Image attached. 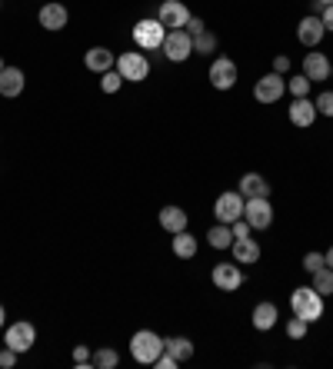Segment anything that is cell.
Instances as JSON below:
<instances>
[{
    "label": "cell",
    "mask_w": 333,
    "mask_h": 369,
    "mask_svg": "<svg viewBox=\"0 0 333 369\" xmlns=\"http://www.w3.org/2000/svg\"><path fill=\"white\" fill-rule=\"evenodd\" d=\"M160 353H164V340H160L154 330H141V333H133V336H130V356L137 359V363L154 366Z\"/></svg>",
    "instance_id": "1"
},
{
    "label": "cell",
    "mask_w": 333,
    "mask_h": 369,
    "mask_svg": "<svg viewBox=\"0 0 333 369\" xmlns=\"http://www.w3.org/2000/svg\"><path fill=\"white\" fill-rule=\"evenodd\" d=\"M290 309H294V316L313 323V319L323 316V296L313 286H300V290L290 293Z\"/></svg>",
    "instance_id": "2"
},
{
    "label": "cell",
    "mask_w": 333,
    "mask_h": 369,
    "mask_svg": "<svg viewBox=\"0 0 333 369\" xmlns=\"http://www.w3.org/2000/svg\"><path fill=\"white\" fill-rule=\"evenodd\" d=\"M117 74L124 76V80H130V83H141L150 74V64H147V57L141 51H127L117 57Z\"/></svg>",
    "instance_id": "3"
},
{
    "label": "cell",
    "mask_w": 333,
    "mask_h": 369,
    "mask_svg": "<svg viewBox=\"0 0 333 369\" xmlns=\"http://www.w3.org/2000/svg\"><path fill=\"white\" fill-rule=\"evenodd\" d=\"M164 37H166V27L150 17V20H141V24L133 27V40H137V47L141 51H160L164 47Z\"/></svg>",
    "instance_id": "4"
},
{
    "label": "cell",
    "mask_w": 333,
    "mask_h": 369,
    "mask_svg": "<svg viewBox=\"0 0 333 369\" xmlns=\"http://www.w3.org/2000/svg\"><path fill=\"white\" fill-rule=\"evenodd\" d=\"M164 57L166 60H174V64H183L187 57L193 53V37L187 34V30H166V37H164Z\"/></svg>",
    "instance_id": "5"
},
{
    "label": "cell",
    "mask_w": 333,
    "mask_h": 369,
    "mask_svg": "<svg viewBox=\"0 0 333 369\" xmlns=\"http://www.w3.org/2000/svg\"><path fill=\"white\" fill-rule=\"evenodd\" d=\"M244 220L250 223V229H267L273 223V203H270V196H250L244 203Z\"/></svg>",
    "instance_id": "6"
},
{
    "label": "cell",
    "mask_w": 333,
    "mask_h": 369,
    "mask_svg": "<svg viewBox=\"0 0 333 369\" xmlns=\"http://www.w3.org/2000/svg\"><path fill=\"white\" fill-rule=\"evenodd\" d=\"M37 343V330H34V323H27V319H17L13 326H7V343L13 353H27V349H34Z\"/></svg>",
    "instance_id": "7"
},
{
    "label": "cell",
    "mask_w": 333,
    "mask_h": 369,
    "mask_svg": "<svg viewBox=\"0 0 333 369\" xmlns=\"http://www.w3.org/2000/svg\"><path fill=\"white\" fill-rule=\"evenodd\" d=\"M214 213H217L220 223H237V220L244 217V196L240 193H220L217 203H214Z\"/></svg>",
    "instance_id": "8"
},
{
    "label": "cell",
    "mask_w": 333,
    "mask_h": 369,
    "mask_svg": "<svg viewBox=\"0 0 333 369\" xmlns=\"http://www.w3.org/2000/svg\"><path fill=\"white\" fill-rule=\"evenodd\" d=\"M283 93H287V80H283L280 74L260 76V80H256V87H254V97L260 103H277Z\"/></svg>",
    "instance_id": "9"
},
{
    "label": "cell",
    "mask_w": 333,
    "mask_h": 369,
    "mask_svg": "<svg viewBox=\"0 0 333 369\" xmlns=\"http://www.w3.org/2000/svg\"><path fill=\"white\" fill-rule=\"evenodd\" d=\"M157 20H160L164 27H170V30H183L187 20H190V11H187L180 0H164L160 11H157Z\"/></svg>",
    "instance_id": "10"
},
{
    "label": "cell",
    "mask_w": 333,
    "mask_h": 369,
    "mask_svg": "<svg viewBox=\"0 0 333 369\" xmlns=\"http://www.w3.org/2000/svg\"><path fill=\"white\" fill-rule=\"evenodd\" d=\"M210 280H214V286L227 290V293L240 290V286H244V273H240V263H220V267H214Z\"/></svg>",
    "instance_id": "11"
},
{
    "label": "cell",
    "mask_w": 333,
    "mask_h": 369,
    "mask_svg": "<svg viewBox=\"0 0 333 369\" xmlns=\"http://www.w3.org/2000/svg\"><path fill=\"white\" fill-rule=\"evenodd\" d=\"M210 83L217 90H230L237 83V64H233L230 57H217L210 64Z\"/></svg>",
    "instance_id": "12"
},
{
    "label": "cell",
    "mask_w": 333,
    "mask_h": 369,
    "mask_svg": "<svg viewBox=\"0 0 333 369\" xmlns=\"http://www.w3.org/2000/svg\"><path fill=\"white\" fill-rule=\"evenodd\" d=\"M37 20L44 30H64L67 20H70V13H67L64 4H57V0H51V4H44L37 13Z\"/></svg>",
    "instance_id": "13"
},
{
    "label": "cell",
    "mask_w": 333,
    "mask_h": 369,
    "mask_svg": "<svg viewBox=\"0 0 333 369\" xmlns=\"http://www.w3.org/2000/svg\"><path fill=\"white\" fill-rule=\"evenodd\" d=\"M323 34H327V27H323V20L317 17V13L303 17V20H300V27H296V40H300L303 47H317V43L323 40Z\"/></svg>",
    "instance_id": "14"
},
{
    "label": "cell",
    "mask_w": 333,
    "mask_h": 369,
    "mask_svg": "<svg viewBox=\"0 0 333 369\" xmlns=\"http://www.w3.org/2000/svg\"><path fill=\"white\" fill-rule=\"evenodd\" d=\"M84 64H87V70H93V74H107V70L117 67V57H114V51H107V47H90V51L84 53Z\"/></svg>",
    "instance_id": "15"
},
{
    "label": "cell",
    "mask_w": 333,
    "mask_h": 369,
    "mask_svg": "<svg viewBox=\"0 0 333 369\" xmlns=\"http://www.w3.org/2000/svg\"><path fill=\"white\" fill-rule=\"evenodd\" d=\"M20 93H24V70L4 67L0 70V97H20Z\"/></svg>",
    "instance_id": "16"
},
{
    "label": "cell",
    "mask_w": 333,
    "mask_h": 369,
    "mask_svg": "<svg viewBox=\"0 0 333 369\" xmlns=\"http://www.w3.org/2000/svg\"><path fill=\"white\" fill-rule=\"evenodd\" d=\"M303 76H307L310 83L327 80V76H330V60H327V53H307V57H303Z\"/></svg>",
    "instance_id": "17"
},
{
    "label": "cell",
    "mask_w": 333,
    "mask_h": 369,
    "mask_svg": "<svg viewBox=\"0 0 333 369\" xmlns=\"http://www.w3.org/2000/svg\"><path fill=\"white\" fill-rule=\"evenodd\" d=\"M313 120H317V107L307 97H294V103H290V123L294 127H310Z\"/></svg>",
    "instance_id": "18"
},
{
    "label": "cell",
    "mask_w": 333,
    "mask_h": 369,
    "mask_svg": "<svg viewBox=\"0 0 333 369\" xmlns=\"http://www.w3.org/2000/svg\"><path fill=\"white\" fill-rule=\"evenodd\" d=\"M233 260L240 263V267H250V263H256L260 260V243L250 240V236H244V240H233Z\"/></svg>",
    "instance_id": "19"
},
{
    "label": "cell",
    "mask_w": 333,
    "mask_h": 369,
    "mask_svg": "<svg viewBox=\"0 0 333 369\" xmlns=\"http://www.w3.org/2000/svg\"><path fill=\"white\" fill-rule=\"evenodd\" d=\"M240 196H270V183L260 173H244L240 177Z\"/></svg>",
    "instance_id": "20"
},
{
    "label": "cell",
    "mask_w": 333,
    "mask_h": 369,
    "mask_svg": "<svg viewBox=\"0 0 333 369\" xmlns=\"http://www.w3.org/2000/svg\"><path fill=\"white\" fill-rule=\"evenodd\" d=\"M277 319H280V313H277V306H273V303H256V309H254V326H256L260 333L273 330V326H277Z\"/></svg>",
    "instance_id": "21"
},
{
    "label": "cell",
    "mask_w": 333,
    "mask_h": 369,
    "mask_svg": "<svg viewBox=\"0 0 333 369\" xmlns=\"http://www.w3.org/2000/svg\"><path fill=\"white\" fill-rule=\"evenodd\" d=\"M160 227L166 233H180V229H187V213L180 206H164L160 210Z\"/></svg>",
    "instance_id": "22"
},
{
    "label": "cell",
    "mask_w": 333,
    "mask_h": 369,
    "mask_svg": "<svg viewBox=\"0 0 333 369\" xmlns=\"http://www.w3.org/2000/svg\"><path fill=\"white\" fill-rule=\"evenodd\" d=\"M164 349L177 359V363H187V359L193 356V343L187 336H170V340H164Z\"/></svg>",
    "instance_id": "23"
},
{
    "label": "cell",
    "mask_w": 333,
    "mask_h": 369,
    "mask_svg": "<svg viewBox=\"0 0 333 369\" xmlns=\"http://www.w3.org/2000/svg\"><path fill=\"white\" fill-rule=\"evenodd\" d=\"M174 253H177L180 260H193V256H197V240H193L187 229L174 233Z\"/></svg>",
    "instance_id": "24"
},
{
    "label": "cell",
    "mask_w": 333,
    "mask_h": 369,
    "mask_svg": "<svg viewBox=\"0 0 333 369\" xmlns=\"http://www.w3.org/2000/svg\"><path fill=\"white\" fill-rule=\"evenodd\" d=\"M207 243H210L214 250H227V246H233V229L227 227V223H220V227H214L207 233Z\"/></svg>",
    "instance_id": "25"
},
{
    "label": "cell",
    "mask_w": 333,
    "mask_h": 369,
    "mask_svg": "<svg viewBox=\"0 0 333 369\" xmlns=\"http://www.w3.org/2000/svg\"><path fill=\"white\" fill-rule=\"evenodd\" d=\"M313 290L320 296H330L333 293V269L330 267H320L313 273Z\"/></svg>",
    "instance_id": "26"
},
{
    "label": "cell",
    "mask_w": 333,
    "mask_h": 369,
    "mask_svg": "<svg viewBox=\"0 0 333 369\" xmlns=\"http://www.w3.org/2000/svg\"><path fill=\"white\" fill-rule=\"evenodd\" d=\"M93 366H100V369H114L117 363H120V356H117V349H110V346H103V349H97L93 353V359H90Z\"/></svg>",
    "instance_id": "27"
},
{
    "label": "cell",
    "mask_w": 333,
    "mask_h": 369,
    "mask_svg": "<svg viewBox=\"0 0 333 369\" xmlns=\"http://www.w3.org/2000/svg\"><path fill=\"white\" fill-rule=\"evenodd\" d=\"M214 51H217V37H214L210 30L193 37V53H214Z\"/></svg>",
    "instance_id": "28"
},
{
    "label": "cell",
    "mask_w": 333,
    "mask_h": 369,
    "mask_svg": "<svg viewBox=\"0 0 333 369\" xmlns=\"http://www.w3.org/2000/svg\"><path fill=\"white\" fill-rule=\"evenodd\" d=\"M120 87H124V76L117 74V70H107V74L100 76V90H103V93H117Z\"/></svg>",
    "instance_id": "29"
},
{
    "label": "cell",
    "mask_w": 333,
    "mask_h": 369,
    "mask_svg": "<svg viewBox=\"0 0 333 369\" xmlns=\"http://www.w3.org/2000/svg\"><path fill=\"white\" fill-rule=\"evenodd\" d=\"M307 330H310V323L307 319H300V316H294L290 323H287V336H290V340H303Z\"/></svg>",
    "instance_id": "30"
},
{
    "label": "cell",
    "mask_w": 333,
    "mask_h": 369,
    "mask_svg": "<svg viewBox=\"0 0 333 369\" xmlns=\"http://www.w3.org/2000/svg\"><path fill=\"white\" fill-rule=\"evenodd\" d=\"M317 114H323V116H333V90H323L320 97H317Z\"/></svg>",
    "instance_id": "31"
},
{
    "label": "cell",
    "mask_w": 333,
    "mask_h": 369,
    "mask_svg": "<svg viewBox=\"0 0 333 369\" xmlns=\"http://www.w3.org/2000/svg\"><path fill=\"white\" fill-rule=\"evenodd\" d=\"M287 90H290L294 97H307V93H310V80H307V76H294V80H287Z\"/></svg>",
    "instance_id": "32"
},
{
    "label": "cell",
    "mask_w": 333,
    "mask_h": 369,
    "mask_svg": "<svg viewBox=\"0 0 333 369\" xmlns=\"http://www.w3.org/2000/svg\"><path fill=\"white\" fill-rule=\"evenodd\" d=\"M320 267H327V256L323 253H307L303 256V269H307V273H317Z\"/></svg>",
    "instance_id": "33"
},
{
    "label": "cell",
    "mask_w": 333,
    "mask_h": 369,
    "mask_svg": "<svg viewBox=\"0 0 333 369\" xmlns=\"http://www.w3.org/2000/svg\"><path fill=\"white\" fill-rule=\"evenodd\" d=\"M230 229H233V240H244V236H250V223H247L244 217L237 220V223H230Z\"/></svg>",
    "instance_id": "34"
},
{
    "label": "cell",
    "mask_w": 333,
    "mask_h": 369,
    "mask_svg": "<svg viewBox=\"0 0 333 369\" xmlns=\"http://www.w3.org/2000/svg\"><path fill=\"white\" fill-rule=\"evenodd\" d=\"M17 356H20V353H13L11 346H4V349H0V366H4V369H11L13 363H17Z\"/></svg>",
    "instance_id": "35"
},
{
    "label": "cell",
    "mask_w": 333,
    "mask_h": 369,
    "mask_svg": "<svg viewBox=\"0 0 333 369\" xmlns=\"http://www.w3.org/2000/svg\"><path fill=\"white\" fill-rule=\"evenodd\" d=\"M90 359H93V356H90L87 346H74V363H77V366H87Z\"/></svg>",
    "instance_id": "36"
},
{
    "label": "cell",
    "mask_w": 333,
    "mask_h": 369,
    "mask_svg": "<svg viewBox=\"0 0 333 369\" xmlns=\"http://www.w3.org/2000/svg\"><path fill=\"white\" fill-rule=\"evenodd\" d=\"M183 30H187L190 37H197V34H204L207 27H204V20H200V17H190V20H187V27H183Z\"/></svg>",
    "instance_id": "37"
},
{
    "label": "cell",
    "mask_w": 333,
    "mask_h": 369,
    "mask_svg": "<svg viewBox=\"0 0 333 369\" xmlns=\"http://www.w3.org/2000/svg\"><path fill=\"white\" fill-rule=\"evenodd\" d=\"M287 70H290V57H283V53H280V57H273V74H287Z\"/></svg>",
    "instance_id": "38"
},
{
    "label": "cell",
    "mask_w": 333,
    "mask_h": 369,
    "mask_svg": "<svg viewBox=\"0 0 333 369\" xmlns=\"http://www.w3.org/2000/svg\"><path fill=\"white\" fill-rule=\"evenodd\" d=\"M154 366H160V369H174V366H177V359H174V356H170V353L164 349V353L157 356V363H154Z\"/></svg>",
    "instance_id": "39"
},
{
    "label": "cell",
    "mask_w": 333,
    "mask_h": 369,
    "mask_svg": "<svg viewBox=\"0 0 333 369\" xmlns=\"http://www.w3.org/2000/svg\"><path fill=\"white\" fill-rule=\"evenodd\" d=\"M320 20H323V27H327V30H333V4H330V7H323Z\"/></svg>",
    "instance_id": "40"
},
{
    "label": "cell",
    "mask_w": 333,
    "mask_h": 369,
    "mask_svg": "<svg viewBox=\"0 0 333 369\" xmlns=\"http://www.w3.org/2000/svg\"><path fill=\"white\" fill-rule=\"evenodd\" d=\"M333 0H313V7H317V11H323V7H330Z\"/></svg>",
    "instance_id": "41"
},
{
    "label": "cell",
    "mask_w": 333,
    "mask_h": 369,
    "mask_svg": "<svg viewBox=\"0 0 333 369\" xmlns=\"http://www.w3.org/2000/svg\"><path fill=\"white\" fill-rule=\"evenodd\" d=\"M327 267L333 269V246H330V250H327Z\"/></svg>",
    "instance_id": "42"
},
{
    "label": "cell",
    "mask_w": 333,
    "mask_h": 369,
    "mask_svg": "<svg viewBox=\"0 0 333 369\" xmlns=\"http://www.w3.org/2000/svg\"><path fill=\"white\" fill-rule=\"evenodd\" d=\"M4 319H7V313H4V306H0V330H4Z\"/></svg>",
    "instance_id": "43"
},
{
    "label": "cell",
    "mask_w": 333,
    "mask_h": 369,
    "mask_svg": "<svg viewBox=\"0 0 333 369\" xmlns=\"http://www.w3.org/2000/svg\"><path fill=\"white\" fill-rule=\"evenodd\" d=\"M330 76H333V64H330Z\"/></svg>",
    "instance_id": "44"
},
{
    "label": "cell",
    "mask_w": 333,
    "mask_h": 369,
    "mask_svg": "<svg viewBox=\"0 0 333 369\" xmlns=\"http://www.w3.org/2000/svg\"><path fill=\"white\" fill-rule=\"evenodd\" d=\"M0 70H4V60H0Z\"/></svg>",
    "instance_id": "45"
}]
</instances>
